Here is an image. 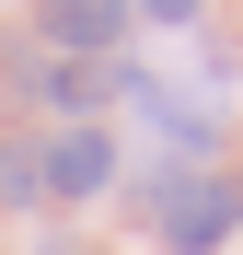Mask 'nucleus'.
Instances as JSON below:
<instances>
[{
    "label": "nucleus",
    "mask_w": 243,
    "mask_h": 255,
    "mask_svg": "<svg viewBox=\"0 0 243 255\" xmlns=\"http://www.w3.org/2000/svg\"><path fill=\"white\" fill-rule=\"evenodd\" d=\"M47 35L70 58H116V35H128V0H47Z\"/></svg>",
    "instance_id": "obj_3"
},
{
    "label": "nucleus",
    "mask_w": 243,
    "mask_h": 255,
    "mask_svg": "<svg viewBox=\"0 0 243 255\" xmlns=\"http://www.w3.org/2000/svg\"><path fill=\"white\" fill-rule=\"evenodd\" d=\"M47 197V151L35 139H0V209H35Z\"/></svg>",
    "instance_id": "obj_4"
},
{
    "label": "nucleus",
    "mask_w": 243,
    "mask_h": 255,
    "mask_svg": "<svg viewBox=\"0 0 243 255\" xmlns=\"http://www.w3.org/2000/svg\"><path fill=\"white\" fill-rule=\"evenodd\" d=\"M139 12H151V23H197V0H139Z\"/></svg>",
    "instance_id": "obj_5"
},
{
    "label": "nucleus",
    "mask_w": 243,
    "mask_h": 255,
    "mask_svg": "<svg viewBox=\"0 0 243 255\" xmlns=\"http://www.w3.org/2000/svg\"><path fill=\"white\" fill-rule=\"evenodd\" d=\"M93 186H116L104 128H58V139H47V197H93Z\"/></svg>",
    "instance_id": "obj_2"
},
{
    "label": "nucleus",
    "mask_w": 243,
    "mask_h": 255,
    "mask_svg": "<svg viewBox=\"0 0 243 255\" xmlns=\"http://www.w3.org/2000/svg\"><path fill=\"white\" fill-rule=\"evenodd\" d=\"M151 221H162V244H174V255H220L232 221H243V186H232V174H162Z\"/></svg>",
    "instance_id": "obj_1"
}]
</instances>
